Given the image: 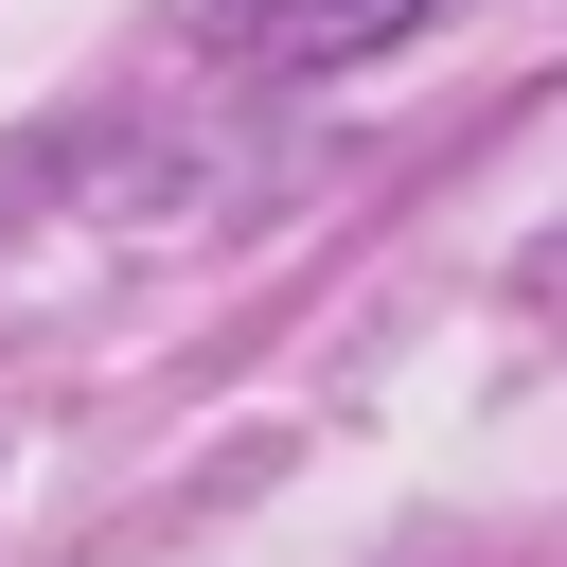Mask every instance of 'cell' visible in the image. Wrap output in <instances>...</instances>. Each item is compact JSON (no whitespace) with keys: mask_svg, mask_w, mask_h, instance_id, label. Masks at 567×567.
<instances>
[{"mask_svg":"<svg viewBox=\"0 0 567 567\" xmlns=\"http://www.w3.org/2000/svg\"><path fill=\"white\" fill-rule=\"evenodd\" d=\"M443 0H195V35L213 53H266V71H337V53H390Z\"/></svg>","mask_w":567,"mask_h":567,"instance_id":"obj_1","label":"cell"}]
</instances>
